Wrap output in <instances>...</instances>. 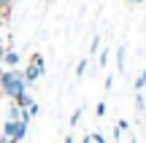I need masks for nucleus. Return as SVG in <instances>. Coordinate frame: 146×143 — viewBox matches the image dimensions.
<instances>
[{
  "mask_svg": "<svg viewBox=\"0 0 146 143\" xmlns=\"http://www.w3.org/2000/svg\"><path fill=\"white\" fill-rule=\"evenodd\" d=\"M30 89V84L25 81V73H22L19 68H8L0 73V92H3L8 100H16V97L22 95V92Z\"/></svg>",
  "mask_w": 146,
  "mask_h": 143,
  "instance_id": "nucleus-1",
  "label": "nucleus"
},
{
  "mask_svg": "<svg viewBox=\"0 0 146 143\" xmlns=\"http://www.w3.org/2000/svg\"><path fill=\"white\" fill-rule=\"evenodd\" d=\"M22 73H25V81L33 86V84H35V81L41 78L43 73H46V62H43V54H38V51H35V54L30 57V65H27Z\"/></svg>",
  "mask_w": 146,
  "mask_h": 143,
  "instance_id": "nucleus-2",
  "label": "nucleus"
},
{
  "mask_svg": "<svg viewBox=\"0 0 146 143\" xmlns=\"http://www.w3.org/2000/svg\"><path fill=\"white\" fill-rule=\"evenodd\" d=\"M3 132H5V135H11L16 143H22V140H25V135H27V122H22V119H19V122H8V119H5Z\"/></svg>",
  "mask_w": 146,
  "mask_h": 143,
  "instance_id": "nucleus-3",
  "label": "nucleus"
},
{
  "mask_svg": "<svg viewBox=\"0 0 146 143\" xmlns=\"http://www.w3.org/2000/svg\"><path fill=\"white\" fill-rule=\"evenodd\" d=\"M0 65H8V68H16L19 65V54L14 51V49H5V54H3V62Z\"/></svg>",
  "mask_w": 146,
  "mask_h": 143,
  "instance_id": "nucleus-4",
  "label": "nucleus"
},
{
  "mask_svg": "<svg viewBox=\"0 0 146 143\" xmlns=\"http://www.w3.org/2000/svg\"><path fill=\"white\" fill-rule=\"evenodd\" d=\"M14 103H16V105H19V108H30V105H33V103H35V100H33V95H30V92H22V95L16 97Z\"/></svg>",
  "mask_w": 146,
  "mask_h": 143,
  "instance_id": "nucleus-5",
  "label": "nucleus"
},
{
  "mask_svg": "<svg viewBox=\"0 0 146 143\" xmlns=\"http://www.w3.org/2000/svg\"><path fill=\"white\" fill-rule=\"evenodd\" d=\"M22 119V108L16 105V103H11V108H8V122H19Z\"/></svg>",
  "mask_w": 146,
  "mask_h": 143,
  "instance_id": "nucleus-6",
  "label": "nucleus"
},
{
  "mask_svg": "<svg viewBox=\"0 0 146 143\" xmlns=\"http://www.w3.org/2000/svg\"><path fill=\"white\" fill-rule=\"evenodd\" d=\"M125 130H127V122H125V119H119V122H116V127H114V140H122Z\"/></svg>",
  "mask_w": 146,
  "mask_h": 143,
  "instance_id": "nucleus-7",
  "label": "nucleus"
},
{
  "mask_svg": "<svg viewBox=\"0 0 146 143\" xmlns=\"http://www.w3.org/2000/svg\"><path fill=\"white\" fill-rule=\"evenodd\" d=\"M116 70H119V73H125V46L116 49Z\"/></svg>",
  "mask_w": 146,
  "mask_h": 143,
  "instance_id": "nucleus-8",
  "label": "nucleus"
},
{
  "mask_svg": "<svg viewBox=\"0 0 146 143\" xmlns=\"http://www.w3.org/2000/svg\"><path fill=\"white\" fill-rule=\"evenodd\" d=\"M11 5H14V0H0V16H3V19L11 14Z\"/></svg>",
  "mask_w": 146,
  "mask_h": 143,
  "instance_id": "nucleus-9",
  "label": "nucleus"
},
{
  "mask_svg": "<svg viewBox=\"0 0 146 143\" xmlns=\"http://www.w3.org/2000/svg\"><path fill=\"white\" fill-rule=\"evenodd\" d=\"M146 89V68L141 70V76L135 78V92H143Z\"/></svg>",
  "mask_w": 146,
  "mask_h": 143,
  "instance_id": "nucleus-10",
  "label": "nucleus"
},
{
  "mask_svg": "<svg viewBox=\"0 0 146 143\" xmlns=\"http://www.w3.org/2000/svg\"><path fill=\"white\" fill-rule=\"evenodd\" d=\"M87 65H89V62H87V57H84V59H78V65H76V76H78V78L87 73Z\"/></svg>",
  "mask_w": 146,
  "mask_h": 143,
  "instance_id": "nucleus-11",
  "label": "nucleus"
},
{
  "mask_svg": "<svg viewBox=\"0 0 146 143\" xmlns=\"http://www.w3.org/2000/svg\"><path fill=\"white\" fill-rule=\"evenodd\" d=\"M95 116H98V119H103V116H106V100H100L98 105H95Z\"/></svg>",
  "mask_w": 146,
  "mask_h": 143,
  "instance_id": "nucleus-12",
  "label": "nucleus"
},
{
  "mask_svg": "<svg viewBox=\"0 0 146 143\" xmlns=\"http://www.w3.org/2000/svg\"><path fill=\"white\" fill-rule=\"evenodd\" d=\"M81 111H84V108H76V111L70 113V127H76V124H78V119H81Z\"/></svg>",
  "mask_w": 146,
  "mask_h": 143,
  "instance_id": "nucleus-13",
  "label": "nucleus"
},
{
  "mask_svg": "<svg viewBox=\"0 0 146 143\" xmlns=\"http://www.w3.org/2000/svg\"><path fill=\"white\" fill-rule=\"evenodd\" d=\"M89 51H92V54H98V51H100V35H95V38H92V43H89Z\"/></svg>",
  "mask_w": 146,
  "mask_h": 143,
  "instance_id": "nucleus-14",
  "label": "nucleus"
},
{
  "mask_svg": "<svg viewBox=\"0 0 146 143\" xmlns=\"http://www.w3.org/2000/svg\"><path fill=\"white\" fill-rule=\"evenodd\" d=\"M135 108H138V111H143V108H146V100H143V95H141V92L135 95Z\"/></svg>",
  "mask_w": 146,
  "mask_h": 143,
  "instance_id": "nucleus-15",
  "label": "nucleus"
},
{
  "mask_svg": "<svg viewBox=\"0 0 146 143\" xmlns=\"http://www.w3.org/2000/svg\"><path fill=\"white\" fill-rule=\"evenodd\" d=\"M92 143H108V140H106L103 132H98V130H95V132H92Z\"/></svg>",
  "mask_w": 146,
  "mask_h": 143,
  "instance_id": "nucleus-16",
  "label": "nucleus"
},
{
  "mask_svg": "<svg viewBox=\"0 0 146 143\" xmlns=\"http://www.w3.org/2000/svg\"><path fill=\"white\" fill-rule=\"evenodd\" d=\"M98 54H100V65L106 68V65H108V49H103V51H98Z\"/></svg>",
  "mask_w": 146,
  "mask_h": 143,
  "instance_id": "nucleus-17",
  "label": "nucleus"
},
{
  "mask_svg": "<svg viewBox=\"0 0 146 143\" xmlns=\"http://www.w3.org/2000/svg\"><path fill=\"white\" fill-rule=\"evenodd\" d=\"M0 143H16L11 135H5V132H0Z\"/></svg>",
  "mask_w": 146,
  "mask_h": 143,
  "instance_id": "nucleus-18",
  "label": "nucleus"
},
{
  "mask_svg": "<svg viewBox=\"0 0 146 143\" xmlns=\"http://www.w3.org/2000/svg\"><path fill=\"white\" fill-rule=\"evenodd\" d=\"M111 86H114V76H106V92H108Z\"/></svg>",
  "mask_w": 146,
  "mask_h": 143,
  "instance_id": "nucleus-19",
  "label": "nucleus"
},
{
  "mask_svg": "<svg viewBox=\"0 0 146 143\" xmlns=\"http://www.w3.org/2000/svg\"><path fill=\"white\" fill-rule=\"evenodd\" d=\"M81 143H92V135H84V138H81Z\"/></svg>",
  "mask_w": 146,
  "mask_h": 143,
  "instance_id": "nucleus-20",
  "label": "nucleus"
},
{
  "mask_svg": "<svg viewBox=\"0 0 146 143\" xmlns=\"http://www.w3.org/2000/svg\"><path fill=\"white\" fill-rule=\"evenodd\" d=\"M127 3H146V0H127Z\"/></svg>",
  "mask_w": 146,
  "mask_h": 143,
  "instance_id": "nucleus-21",
  "label": "nucleus"
},
{
  "mask_svg": "<svg viewBox=\"0 0 146 143\" xmlns=\"http://www.w3.org/2000/svg\"><path fill=\"white\" fill-rule=\"evenodd\" d=\"M0 46H3V35H0Z\"/></svg>",
  "mask_w": 146,
  "mask_h": 143,
  "instance_id": "nucleus-22",
  "label": "nucleus"
},
{
  "mask_svg": "<svg viewBox=\"0 0 146 143\" xmlns=\"http://www.w3.org/2000/svg\"><path fill=\"white\" fill-rule=\"evenodd\" d=\"M0 73H3V68H0Z\"/></svg>",
  "mask_w": 146,
  "mask_h": 143,
  "instance_id": "nucleus-23",
  "label": "nucleus"
}]
</instances>
